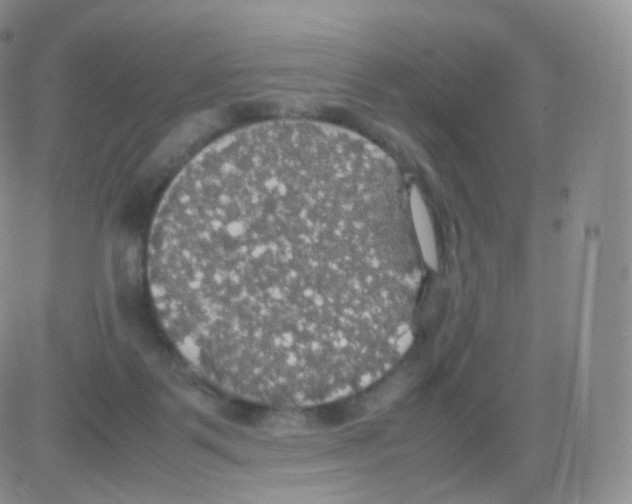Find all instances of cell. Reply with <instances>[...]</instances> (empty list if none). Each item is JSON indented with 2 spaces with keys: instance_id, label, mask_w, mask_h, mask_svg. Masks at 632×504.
<instances>
[{
  "instance_id": "obj_1",
  "label": "cell",
  "mask_w": 632,
  "mask_h": 504,
  "mask_svg": "<svg viewBox=\"0 0 632 504\" xmlns=\"http://www.w3.org/2000/svg\"><path fill=\"white\" fill-rule=\"evenodd\" d=\"M397 169L307 120L231 132L175 178L153 221L150 290L182 356L249 403L356 394L412 341L420 272Z\"/></svg>"
}]
</instances>
